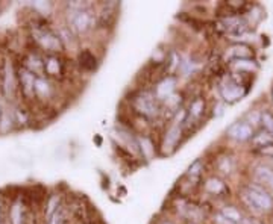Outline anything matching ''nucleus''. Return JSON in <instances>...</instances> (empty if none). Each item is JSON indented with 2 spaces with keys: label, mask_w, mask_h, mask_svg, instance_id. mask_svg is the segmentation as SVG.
I'll return each mask as SVG.
<instances>
[{
  "label": "nucleus",
  "mask_w": 273,
  "mask_h": 224,
  "mask_svg": "<svg viewBox=\"0 0 273 224\" xmlns=\"http://www.w3.org/2000/svg\"><path fill=\"white\" fill-rule=\"evenodd\" d=\"M261 126L264 130L273 135V112L261 111Z\"/></svg>",
  "instance_id": "obj_23"
},
{
  "label": "nucleus",
  "mask_w": 273,
  "mask_h": 224,
  "mask_svg": "<svg viewBox=\"0 0 273 224\" xmlns=\"http://www.w3.org/2000/svg\"><path fill=\"white\" fill-rule=\"evenodd\" d=\"M231 68L237 74H255L258 71V62L254 58L234 59L231 61Z\"/></svg>",
  "instance_id": "obj_10"
},
{
  "label": "nucleus",
  "mask_w": 273,
  "mask_h": 224,
  "mask_svg": "<svg viewBox=\"0 0 273 224\" xmlns=\"http://www.w3.org/2000/svg\"><path fill=\"white\" fill-rule=\"evenodd\" d=\"M134 105L135 109L146 118H155L160 114V100L154 93H141L138 97H135Z\"/></svg>",
  "instance_id": "obj_5"
},
{
  "label": "nucleus",
  "mask_w": 273,
  "mask_h": 224,
  "mask_svg": "<svg viewBox=\"0 0 273 224\" xmlns=\"http://www.w3.org/2000/svg\"><path fill=\"white\" fill-rule=\"evenodd\" d=\"M254 177L255 182L263 185L273 195V167L269 164H258L254 167Z\"/></svg>",
  "instance_id": "obj_8"
},
{
  "label": "nucleus",
  "mask_w": 273,
  "mask_h": 224,
  "mask_svg": "<svg viewBox=\"0 0 273 224\" xmlns=\"http://www.w3.org/2000/svg\"><path fill=\"white\" fill-rule=\"evenodd\" d=\"M241 200L257 214L273 212V195L258 182H249L243 186Z\"/></svg>",
  "instance_id": "obj_1"
},
{
  "label": "nucleus",
  "mask_w": 273,
  "mask_h": 224,
  "mask_svg": "<svg viewBox=\"0 0 273 224\" xmlns=\"http://www.w3.org/2000/svg\"><path fill=\"white\" fill-rule=\"evenodd\" d=\"M226 135L229 139L235 141V143H246L251 141L255 135V127L252 124H249L244 118L234 121L228 129H226Z\"/></svg>",
  "instance_id": "obj_4"
},
{
  "label": "nucleus",
  "mask_w": 273,
  "mask_h": 224,
  "mask_svg": "<svg viewBox=\"0 0 273 224\" xmlns=\"http://www.w3.org/2000/svg\"><path fill=\"white\" fill-rule=\"evenodd\" d=\"M34 38L43 49L49 52H59L62 47V41L59 35H56L51 29H46V27H37L34 32Z\"/></svg>",
  "instance_id": "obj_6"
},
{
  "label": "nucleus",
  "mask_w": 273,
  "mask_h": 224,
  "mask_svg": "<svg viewBox=\"0 0 273 224\" xmlns=\"http://www.w3.org/2000/svg\"><path fill=\"white\" fill-rule=\"evenodd\" d=\"M20 85H21V90L26 96H31V94H35V82H37V77L32 71L23 68L20 70Z\"/></svg>",
  "instance_id": "obj_12"
},
{
  "label": "nucleus",
  "mask_w": 273,
  "mask_h": 224,
  "mask_svg": "<svg viewBox=\"0 0 273 224\" xmlns=\"http://www.w3.org/2000/svg\"><path fill=\"white\" fill-rule=\"evenodd\" d=\"M257 153H258L260 156H264V158L273 159V144H270V146H266V147H263V149L257 150Z\"/></svg>",
  "instance_id": "obj_24"
},
{
  "label": "nucleus",
  "mask_w": 273,
  "mask_h": 224,
  "mask_svg": "<svg viewBox=\"0 0 273 224\" xmlns=\"http://www.w3.org/2000/svg\"><path fill=\"white\" fill-rule=\"evenodd\" d=\"M182 135H184V121H175L165 132L163 143L164 150H167V153H173L178 149Z\"/></svg>",
  "instance_id": "obj_7"
},
{
  "label": "nucleus",
  "mask_w": 273,
  "mask_h": 224,
  "mask_svg": "<svg viewBox=\"0 0 273 224\" xmlns=\"http://www.w3.org/2000/svg\"><path fill=\"white\" fill-rule=\"evenodd\" d=\"M218 214H220L221 217H225L226 220H229V221H232V223L235 224H243V220L246 218V217L241 214V211H240L237 206H232V205L223 206Z\"/></svg>",
  "instance_id": "obj_14"
},
{
  "label": "nucleus",
  "mask_w": 273,
  "mask_h": 224,
  "mask_svg": "<svg viewBox=\"0 0 273 224\" xmlns=\"http://www.w3.org/2000/svg\"><path fill=\"white\" fill-rule=\"evenodd\" d=\"M205 191L213 194V195H221L228 191V186L223 180H220L218 177H210L205 182Z\"/></svg>",
  "instance_id": "obj_16"
},
{
  "label": "nucleus",
  "mask_w": 273,
  "mask_h": 224,
  "mask_svg": "<svg viewBox=\"0 0 273 224\" xmlns=\"http://www.w3.org/2000/svg\"><path fill=\"white\" fill-rule=\"evenodd\" d=\"M205 109H207L205 99H202V97H196V99L191 102V105H190L188 111L185 112L184 123H187V121H190V120H193V121H199V120L204 117Z\"/></svg>",
  "instance_id": "obj_11"
},
{
  "label": "nucleus",
  "mask_w": 273,
  "mask_h": 224,
  "mask_svg": "<svg viewBox=\"0 0 273 224\" xmlns=\"http://www.w3.org/2000/svg\"><path fill=\"white\" fill-rule=\"evenodd\" d=\"M228 55L231 58V61L234 59H246V58H252L254 52L251 50V47H247L246 44H235L228 50Z\"/></svg>",
  "instance_id": "obj_18"
},
{
  "label": "nucleus",
  "mask_w": 273,
  "mask_h": 224,
  "mask_svg": "<svg viewBox=\"0 0 273 224\" xmlns=\"http://www.w3.org/2000/svg\"><path fill=\"white\" fill-rule=\"evenodd\" d=\"M202 173H204V164L201 159H197L196 162H193L188 171H187V177H190L191 180H199L202 177Z\"/></svg>",
  "instance_id": "obj_21"
},
{
  "label": "nucleus",
  "mask_w": 273,
  "mask_h": 224,
  "mask_svg": "<svg viewBox=\"0 0 273 224\" xmlns=\"http://www.w3.org/2000/svg\"><path fill=\"white\" fill-rule=\"evenodd\" d=\"M14 121H15V120H14V115H12V114H9L8 111L2 112V115H0V132L9 130Z\"/></svg>",
  "instance_id": "obj_22"
},
{
  "label": "nucleus",
  "mask_w": 273,
  "mask_h": 224,
  "mask_svg": "<svg viewBox=\"0 0 273 224\" xmlns=\"http://www.w3.org/2000/svg\"><path fill=\"white\" fill-rule=\"evenodd\" d=\"M161 224H173V223H171V221H163Z\"/></svg>",
  "instance_id": "obj_25"
},
{
  "label": "nucleus",
  "mask_w": 273,
  "mask_h": 224,
  "mask_svg": "<svg viewBox=\"0 0 273 224\" xmlns=\"http://www.w3.org/2000/svg\"><path fill=\"white\" fill-rule=\"evenodd\" d=\"M2 112H3V109H2V105H0V115H2Z\"/></svg>",
  "instance_id": "obj_26"
},
{
  "label": "nucleus",
  "mask_w": 273,
  "mask_h": 224,
  "mask_svg": "<svg viewBox=\"0 0 273 224\" xmlns=\"http://www.w3.org/2000/svg\"><path fill=\"white\" fill-rule=\"evenodd\" d=\"M67 21H68V29L75 35H84V34L90 32L94 27L96 14L90 8V5L73 3V5H70Z\"/></svg>",
  "instance_id": "obj_2"
},
{
  "label": "nucleus",
  "mask_w": 273,
  "mask_h": 224,
  "mask_svg": "<svg viewBox=\"0 0 273 224\" xmlns=\"http://www.w3.org/2000/svg\"><path fill=\"white\" fill-rule=\"evenodd\" d=\"M247 91H249V88L243 83V80L235 73H232L231 76H226L223 79V82L218 85L220 97L228 105H234V103L240 102L247 94Z\"/></svg>",
  "instance_id": "obj_3"
},
{
  "label": "nucleus",
  "mask_w": 273,
  "mask_h": 224,
  "mask_svg": "<svg viewBox=\"0 0 273 224\" xmlns=\"http://www.w3.org/2000/svg\"><path fill=\"white\" fill-rule=\"evenodd\" d=\"M79 64L85 71H94L99 65L97 58L91 50H82L79 53Z\"/></svg>",
  "instance_id": "obj_15"
},
{
  "label": "nucleus",
  "mask_w": 273,
  "mask_h": 224,
  "mask_svg": "<svg viewBox=\"0 0 273 224\" xmlns=\"http://www.w3.org/2000/svg\"><path fill=\"white\" fill-rule=\"evenodd\" d=\"M52 93V87L51 83L43 79V77H37V82H35V96L41 97V99H49Z\"/></svg>",
  "instance_id": "obj_19"
},
{
  "label": "nucleus",
  "mask_w": 273,
  "mask_h": 224,
  "mask_svg": "<svg viewBox=\"0 0 273 224\" xmlns=\"http://www.w3.org/2000/svg\"><path fill=\"white\" fill-rule=\"evenodd\" d=\"M270 144H273V135H270L264 129H261L260 132H255L254 138L251 139V146L255 152L266 147V146H270Z\"/></svg>",
  "instance_id": "obj_13"
},
{
  "label": "nucleus",
  "mask_w": 273,
  "mask_h": 224,
  "mask_svg": "<svg viewBox=\"0 0 273 224\" xmlns=\"http://www.w3.org/2000/svg\"><path fill=\"white\" fill-rule=\"evenodd\" d=\"M175 88H176V79L173 76H165L157 83L154 94L160 102H164L175 94Z\"/></svg>",
  "instance_id": "obj_9"
},
{
  "label": "nucleus",
  "mask_w": 273,
  "mask_h": 224,
  "mask_svg": "<svg viewBox=\"0 0 273 224\" xmlns=\"http://www.w3.org/2000/svg\"><path fill=\"white\" fill-rule=\"evenodd\" d=\"M12 68H11V64H6L5 65V74H3V91L5 94H9L14 88V80H12Z\"/></svg>",
  "instance_id": "obj_20"
},
{
  "label": "nucleus",
  "mask_w": 273,
  "mask_h": 224,
  "mask_svg": "<svg viewBox=\"0 0 273 224\" xmlns=\"http://www.w3.org/2000/svg\"><path fill=\"white\" fill-rule=\"evenodd\" d=\"M44 71L49 76H59L62 73V64L58 56L51 55L44 59Z\"/></svg>",
  "instance_id": "obj_17"
}]
</instances>
